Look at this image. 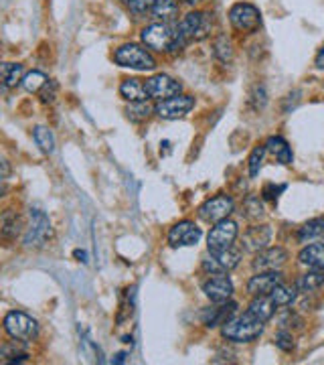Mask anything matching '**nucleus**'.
<instances>
[{"label":"nucleus","mask_w":324,"mask_h":365,"mask_svg":"<svg viewBox=\"0 0 324 365\" xmlns=\"http://www.w3.org/2000/svg\"><path fill=\"white\" fill-rule=\"evenodd\" d=\"M211 29H213V15H209V13L192 11L189 15H185L174 29V41H172L169 53H178L191 41H201V39L209 37Z\"/></svg>","instance_id":"obj_1"},{"label":"nucleus","mask_w":324,"mask_h":365,"mask_svg":"<svg viewBox=\"0 0 324 365\" xmlns=\"http://www.w3.org/2000/svg\"><path fill=\"white\" fill-rule=\"evenodd\" d=\"M262 333H264V321L255 319L249 310L246 315L231 317L221 329V335L227 341H233V343H251Z\"/></svg>","instance_id":"obj_2"},{"label":"nucleus","mask_w":324,"mask_h":365,"mask_svg":"<svg viewBox=\"0 0 324 365\" xmlns=\"http://www.w3.org/2000/svg\"><path fill=\"white\" fill-rule=\"evenodd\" d=\"M114 61L120 67H130L136 71H153L156 67V59L150 55V51L136 43L120 45L114 51Z\"/></svg>","instance_id":"obj_3"},{"label":"nucleus","mask_w":324,"mask_h":365,"mask_svg":"<svg viewBox=\"0 0 324 365\" xmlns=\"http://www.w3.org/2000/svg\"><path fill=\"white\" fill-rule=\"evenodd\" d=\"M51 235H53V228H51L49 217L38 209H31L29 226H27L24 237H22L24 248H43L51 240Z\"/></svg>","instance_id":"obj_4"},{"label":"nucleus","mask_w":324,"mask_h":365,"mask_svg":"<svg viewBox=\"0 0 324 365\" xmlns=\"http://www.w3.org/2000/svg\"><path fill=\"white\" fill-rule=\"evenodd\" d=\"M4 331L10 339H19L22 343H29L33 339H37L38 335V323L24 315V312H19V310H13L4 317Z\"/></svg>","instance_id":"obj_5"},{"label":"nucleus","mask_w":324,"mask_h":365,"mask_svg":"<svg viewBox=\"0 0 324 365\" xmlns=\"http://www.w3.org/2000/svg\"><path fill=\"white\" fill-rule=\"evenodd\" d=\"M229 22L239 33H255L262 25L260 11L249 2H237L229 8Z\"/></svg>","instance_id":"obj_6"},{"label":"nucleus","mask_w":324,"mask_h":365,"mask_svg":"<svg viewBox=\"0 0 324 365\" xmlns=\"http://www.w3.org/2000/svg\"><path fill=\"white\" fill-rule=\"evenodd\" d=\"M140 37H142V43L148 49L160 51V53H169L172 41H174V29L169 22H153L146 29H142Z\"/></svg>","instance_id":"obj_7"},{"label":"nucleus","mask_w":324,"mask_h":365,"mask_svg":"<svg viewBox=\"0 0 324 365\" xmlns=\"http://www.w3.org/2000/svg\"><path fill=\"white\" fill-rule=\"evenodd\" d=\"M239 262H241V250L231 246L223 252H209V258L203 260L201 268L207 274H227L237 268Z\"/></svg>","instance_id":"obj_8"},{"label":"nucleus","mask_w":324,"mask_h":365,"mask_svg":"<svg viewBox=\"0 0 324 365\" xmlns=\"http://www.w3.org/2000/svg\"><path fill=\"white\" fill-rule=\"evenodd\" d=\"M235 209V203L233 199L225 195V193H219L215 197L207 199L201 207H199V217L207 223H217V221H223L227 219L229 215Z\"/></svg>","instance_id":"obj_9"},{"label":"nucleus","mask_w":324,"mask_h":365,"mask_svg":"<svg viewBox=\"0 0 324 365\" xmlns=\"http://www.w3.org/2000/svg\"><path fill=\"white\" fill-rule=\"evenodd\" d=\"M239 235V228L235 221L231 219H223V221H217L215 228H211L209 235H207V248L209 252H223L231 248L235 244Z\"/></svg>","instance_id":"obj_10"},{"label":"nucleus","mask_w":324,"mask_h":365,"mask_svg":"<svg viewBox=\"0 0 324 365\" xmlns=\"http://www.w3.org/2000/svg\"><path fill=\"white\" fill-rule=\"evenodd\" d=\"M192 108H195V97L176 94V96L167 97V99H160L154 106V114L164 118V120H176V118L189 114Z\"/></svg>","instance_id":"obj_11"},{"label":"nucleus","mask_w":324,"mask_h":365,"mask_svg":"<svg viewBox=\"0 0 324 365\" xmlns=\"http://www.w3.org/2000/svg\"><path fill=\"white\" fill-rule=\"evenodd\" d=\"M144 85H146L148 97L158 99V102L160 99H167V97L176 96L183 90V85L176 79H172L171 76H167V74H158V76L148 77Z\"/></svg>","instance_id":"obj_12"},{"label":"nucleus","mask_w":324,"mask_h":365,"mask_svg":"<svg viewBox=\"0 0 324 365\" xmlns=\"http://www.w3.org/2000/svg\"><path fill=\"white\" fill-rule=\"evenodd\" d=\"M203 231L201 228H197V223L192 221H178L171 231H169V244L172 248H189V246H195L199 244Z\"/></svg>","instance_id":"obj_13"},{"label":"nucleus","mask_w":324,"mask_h":365,"mask_svg":"<svg viewBox=\"0 0 324 365\" xmlns=\"http://www.w3.org/2000/svg\"><path fill=\"white\" fill-rule=\"evenodd\" d=\"M203 292L211 303H225L233 296V282L227 274H211L209 280L203 282Z\"/></svg>","instance_id":"obj_14"},{"label":"nucleus","mask_w":324,"mask_h":365,"mask_svg":"<svg viewBox=\"0 0 324 365\" xmlns=\"http://www.w3.org/2000/svg\"><path fill=\"white\" fill-rule=\"evenodd\" d=\"M284 282V276L280 270H269V272H258L255 276H251L248 282V292L251 296H266L278 284Z\"/></svg>","instance_id":"obj_15"},{"label":"nucleus","mask_w":324,"mask_h":365,"mask_svg":"<svg viewBox=\"0 0 324 365\" xmlns=\"http://www.w3.org/2000/svg\"><path fill=\"white\" fill-rule=\"evenodd\" d=\"M288 260V252L280 246L266 248V250L258 252L253 258V270L255 272H269V270H280Z\"/></svg>","instance_id":"obj_16"},{"label":"nucleus","mask_w":324,"mask_h":365,"mask_svg":"<svg viewBox=\"0 0 324 365\" xmlns=\"http://www.w3.org/2000/svg\"><path fill=\"white\" fill-rule=\"evenodd\" d=\"M272 235H274V231L266 223H262V226H251L246 233H244V237H241V244H244V248L248 252H262L266 250L267 244L272 242Z\"/></svg>","instance_id":"obj_17"},{"label":"nucleus","mask_w":324,"mask_h":365,"mask_svg":"<svg viewBox=\"0 0 324 365\" xmlns=\"http://www.w3.org/2000/svg\"><path fill=\"white\" fill-rule=\"evenodd\" d=\"M237 305L233 301H225V303H217V307L207 308L203 312V323L205 327H219V325H225L229 319L235 315Z\"/></svg>","instance_id":"obj_18"},{"label":"nucleus","mask_w":324,"mask_h":365,"mask_svg":"<svg viewBox=\"0 0 324 365\" xmlns=\"http://www.w3.org/2000/svg\"><path fill=\"white\" fill-rule=\"evenodd\" d=\"M24 228L22 223V217L20 213H17L15 209H4L2 213V219H0V233H2V240L6 242H13L20 235V231Z\"/></svg>","instance_id":"obj_19"},{"label":"nucleus","mask_w":324,"mask_h":365,"mask_svg":"<svg viewBox=\"0 0 324 365\" xmlns=\"http://www.w3.org/2000/svg\"><path fill=\"white\" fill-rule=\"evenodd\" d=\"M298 244L304 246H314V244H324V219H310L298 230Z\"/></svg>","instance_id":"obj_20"},{"label":"nucleus","mask_w":324,"mask_h":365,"mask_svg":"<svg viewBox=\"0 0 324 365\" xmlns=\"http://www.w3.org/2000/svg\"><path fill=\"white\" fill-rule=\"evenodd\" d=\"M120 96L128 99V102H146V99H150L148 92H146V85L140 79H134V77H128L120 83Z\"/></svg>","instance_id":"obj_21"},{"label":"nucleus","mask_w":324,"mask_h":365,"mask_svg":"<svg viewBox=\"0 0 324 365\" xmlns=\"http://www.w3.org/2000/svg\"><path fill=\"white\" fill-rule=\"evenodd\" d=\"M249 312L255 317V319H260V321H269L274 315H276V310H278V305L272 301V296L266 294V296H255L253 301H251V305L248 308Z\"/></svg>","instance_id":"obj_22"},{"label":"nucleus","mask_w":324,"mask_h":365,"mask_svg":"<svg viewBox=\"0 0 324 365\" xmlns=\"http://www.w3.org/2000/svg\"><path fill=\"white\" fill-rule=\"evenodd\" d=\"M294 287H296L298 292H302V294H310V292H316L318 289H323L324 270L312 268V272H306V274H302V276L294 282Z\"/></svg>","instance_id":"obj_23"},{"label":"nucleus","mask_w":324,"mask_h":365,"mask_svg":"<svg viewBox=\"0 0 324 365\" xmlns=\"http://www.w3.org/2000/svg\"><path fill=\"white\" fill-rule=\"evenodd\" d=\"M266 149L267 153H272L278 158V163H282V165H292L294 154H292V149L288 146V142L282 136H269L266 142Z\"/></svg>","instance_id":"obj_24"},{"label":"nucleus","mask_w":324,"mask_h":365,"mask_svg":"<svg viewBox=\"0 0 324 365\" xmlns=\"http://www.w3.org/2000/svg\"><path fill=\"white\" fill-rule=\"evenodd\" d=\"M298 260L308 268L324 270V244L306 246L304 250L298 254Z\"/></svg>","instance_id":"obj_25"},{"label":"nucleus","mask_w":324,"mask_h":365,"mask_svg":"<svg viewBox=\"0 0 324 365\" xmlns=\"http://www.w3.org/2000/svg\"><path fill=\"white\" fill-rule=\"evenodd\" d=\"M150 13H153V19L158 22H171L178 15V2L176 0H156Z\"/></svg>","instance_id":"obj_26"},{"label":"nucleus","mask_w":324,"mask_h":365,"mask_svg":"<svg viewBox=\"0 0 324 365\" xmlns=\"http://www.w3.org/2000/svg\"><path fill=\"white\" fill-rule=\"evenodd\" d=\"M17 343H19V339H15L13 343H4L2 345L0 357H2L4 364H20V361H24L29 357L27 351H24V347L17 345Z\"/></svg>","instance_id":"obj_27"},{"label":"nucleus","mask_w":324,"mask_h":365,"mask_svg":"<svg viewBox=\"0 0 324 365\" xmlns=\"http://www.w3.org/2000/svg\"><path fill=\"white\" fill-rule=\"evenodd\" d=\"M22 83V65L20 63H4L2 65V85L4 90L17 88Z\"/></svg>","instance_id":"obj_28"},{"label":"nucleus","mask_w":324,"mask_h":365,"mask_svg":"<svg viewBox=\"0 0 324 365\" xmlns=\"http://www.w3.org/2000/svg\"><path fill=\"white\" fill-rule=\"evenodd\" d=\"M296 294H298L296 287H286L284 282H282V284H278L276 289L269 292L272 301H274L278 307H290V305L296 301Z\"/></svg>","instance_id":"obj_29"},{"label":"nucleus","mask_w":324,"mask_h":365,"mask_svg":"<svg viewBox=\"0 0 324 365\" xmlns=\"http://www.w3.org/2000/svg\"><path fill=\"white\" fill-rule=\"evenodd\" d=\"M153 114L154 108L148 104V99L146 102H130V106L126 108V116L132 122H144V120H148Z\"/></svg>","instance_id":"obj_30"},{"label":"nucleus","mask_w":324,"mask_h":365,"mask_svg":"<svg viewBox=\"0 0 324 365\" xmlns=\"http://www.w3.org/2000/svg\"><path fill=\"white\" fill-rule=\"evenodd\" d=\"M33 138H35L37 146L43 153L53 154V151H55V136H53V132H51L49 128L37 126V128L33 130Z\"/></svg>","instance_id":"obj_31"},{"label":"nucleus","mask_w":324,"mask_h":365,"mask_svg":"<svg viewBox=\"0 0 324 365\" xmlns=\"http://www.w3.org/2000/svg\"><path fill=\"white\" fill-rule=\"evenodd\" d=\"M244 215H246V219H249V221H258V219H262V217L266 215V209H264L262 199L255 197V195H249L248 199L244 201Z\"/></svg>","instance_id":"obj_32"},{"label":"nucleus","mask_w":324,"mask_h":365,"mask_svg":"<svg viewBox=\"0 0 324 365\" xmlns=\"http://www.w3.org/2000/svg\"><path fill=\"white\" fill-rule=\"evenodd\" d=\"M47 81H49V77L45 76V74H41V71H31V74H27V76L22 77V88H24L27 92H31V94H38V92L47 85Z\"/></svg>","instance_id":"obj_33"},{"label":"nucleus","mask_w":324,"mask_h":365,"mask_svg":"<svg viewBox=\"0 0 324 365\" xmlns=\"http://www.w3.org/2000/svg\"><path fill=\"white\" fill-rule=\"evenodd\" d=\"M266 144H260V146H255L251 154H249V177L251 179H255L260 171H262V163H264V156H266Z\"/></svg>","instance_id":"obj_34"},{"label":"nucleus","mask_w":324,"mask_h":365,"mask_svg":"<svg viewBox=\"0 0 324 365\" xmlns=\"http://www.w3.org/2000/svg\"><path fill=\"white\" fill-rule=\"evenodd\" d=\"M274 341H276V347H278V349H282V351H286V353L294 351V347H296L294 335H292V331H288V329H280V331L276 333Z\"/></svg>","instance_id":"obj_35"},{"label":"nucleus","mask_w":324,"mask_h":365,"mask_svg":"<svg viewBox=\"0 0 324 365\" xmlns=\"http://www.w3.org/2000/svg\"><path fill=\"white\" fill-rule=\"evenodd\" d=\"M154 4H156V0H128L126 2V6L130 8V13L136 15V17H142L148 11H153Z\"/></svg>","instance_id":"obj_36"},{"label":"nucleus","mask_w":324,"mask_h":365,"mask_svg":"<svg viewBox=\"0 0 324 365\" xmlns=\"http://www.w3.org/2000/svg\"><path fill=\"white\" fill-rule=\"evenodd\" d=\"M215 55L221 61H229L233 57V49H231V41L227 37H219L215 43Z\"/></svg>","instance_id":"obj_37"},{"label":"nucleus","mask_w":324,"mask_h":365,"mask_svg":"<svg viewBox=\"0 0 324 365\" xmlns=\"http://www.w3.org/2000/svg\"><path fill=\"white\" fill-rule=\"evenodd\" d=\"M280 327L282 329H292V327H296V329H302V325H304V321L296 315V312H292V310H286L282 317H280Z\"/></svg>","instance_id":"obj_38"},{"label":"nucleus","mask_w":324,"mask_h":365,"mask_svg":"<svg viewBox=\"0 0 324 365\" xmlns=\"http://www.w3.org/2000/svg\"><path fill=\"white\" fill-rule=\"evenodd\" d=\"M55 96H57V83L55 81H47V85L38 92V97L43 104H53L55 102Z\"/></svg>","instance_id":"obj_39"},{"label":"nucleus","mask_w":324,"mask_h":365,"mask_svg":"<svg viewBox=\"0 0 324 365\" xmlns=\"http://www.w3.org/2000/svg\"><path fill=\"white\" fill-rule=\"evenodd\" d=\"M284 189H286V185H278V187H276V185H272V183H269V185L264 187L262 195H264L266 199H269V201H276V199L280 197V193L284 191Z\"/></svg>","instance_id":"obj_40"},{"label":"nucleus","mask_w":324,"mask_h":365,"mask_svg":"<svg viewBox=\"0 0 324 365\" xmlns=\"http://www.w3.org/2000/svg\"><path fill=\"white\" fill-rule=\"evenodd\" d=\"M258 97H266V90H264V85H258V88L253 90V94H251V102H258ZM264 104H266V99H262L260 104H255V110L264 108Z\"/></svg>","instance_id":"obj_41"},{"label":"nucleus","mask_w":324,"mask_h":365,"mask_svg":"<svg viewBox=\"0 0 324 365\" xmlns=\"http://www.w3.org/2000/svg\"><path fill=\"white\" fill-rule=\"evenodd\" d=\"M314 65L321 69V71H324V47L316 53V59H314Z\"/></svg>","instance_id":"obj_42"},{"label":"nucleus","mask_w":324,"mask_h":365,"mask_svg":"<svg viewBox=\"0 0 324 365\" xmlns=\"http://www.w3.org/2000/svg\"><path fill=\"white\" fill-rule=\"evenodd\" d=\"M185 4H197V2H201V0H183Z\"/></svg>","instance_id":"obj_43"}]
</instances>
